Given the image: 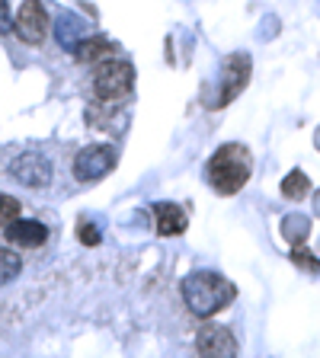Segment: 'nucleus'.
Returning <instances> with one entry per match:
<instances>
[{"label": "nucleus", "instance_id": "f257e3e1", "mask_svg": "<svg viewBox=\"0 0 320 358\" xmlns=\"http://www.w3.org/2000/svg\"><path fill=\"white\" fill-rule=\"evenodd\" d=\"M250 150L244 144H224L211 154L209 166H205V176H209L211 189L221 195H234L246 186V179H250Z\"/></svg>", "mask_w": 320, "mask_h": 358}, {"label": "nucleus", "instance_id": "f03ea898", "mask_svg": "<svg viewBox=\"0 0 320 358\" xmlns=\"http://www.w3.org/2000/svg\"><path fill=\"white\" fill-rule=\"evenodd\" d=\"M237 288L218 272H195L183 282V298L195 317H211L234 301Z\"/></svg>", "mask_w": 320, "mask_h": 358}, {"label": "nucleus", "instance_id": "7ed1b4c3", "mask_svg": "<svg viewBox=\"0 0 320 358\" xmlns=\"http://www.w3.org/2000/svg\"><path fill=\"white\" fill-rule=\"evenodd\" d=\"M134 87V67L128 61H116V58H106L103 64L97 67L93 74V93L103 106H116L132 93Z\"/></svg>", "mask_w": 320, "mask_h": 358}, {"label": "nucleus", "instance_id": "20e7f679", "mask_svg": "<svg viewBox=\"0 0 320 358\" xmlns=\"http://www.w3.org/2000/svg\"><path fill=\"white\" fill-rule=\"evenodd\" d=\"M221 90H218V96L209 99V106L215 109V106H228L231 99H237L240 93L246 90V83H250V55H231V58L224 61V74H221Z\"/></svg>", "mask_w": 320, "mask_h": 358}, {"label": "nucleus", "instance_id": "39448f33", "mask_svg": "<svg viewBox=\"0 0 320 358\" xmlns=\"http://www.w3.org/2000/svg\"><path fill=\"white\" fill-rule=\"evenodd\" d=\"M116 160H119V157H116V148H109V144L83 148L74 160V176L81 179V182H97V179H103L106 173L116 166Z\"/></svg>", "mask_w": 320, "mask_h": 358}, {"label": "nucleus", "instance_id": "423d86ee", "mask_svg": "<svg viewBox=\"0 0 320 358\" xmlns=\"http://www.w3.org/2000/svg\"><path fill=\"white\" fill-rule=\"evenodd\" d=\"M10 176L16 182H22L26 189H45L52 182V164L42 154H36V150H26V154H20L10 164Z\"/></svg>", "mask_w": 320, "mask_h": 358}, {"label": "nucleus", "instance_id": "0eeeda50", "mask_svg": "<svg viewBox=\"0 0 320 358\" xmlns=\"http://www.w3.org/2000/svg\"><path fill=\"white\" fill-rule=\"evenodd\" d=\"M13 29L26 45L42 42L45 32H48V13H45L42 0H22L20 13H16V20H13Z\"/></svg>", "mask_w": 320, "mask_h": 358}, {"label": "nucleus", "instance_id": "6e6552de", "mask_svg": "<svg viewBox=\"0 0 320 358\" xmlns=\"http://www.w3.org/2000/svg\"><path fill=\"white\" fill-rule=\"evenodd\" d=\"M195 349L199 355H237V339L228 327H202L195 336Z\"/></svg>", "mask_w": 320, "mask_h": 358}, {"label": "nucleus", "instance_id": "1a4fd4ad", "mask_svg": "<svg viewBox=\"0 0 320 358\" xmlns=\"http://www.w3.org/2000/svg\"><path fill=\"white\" fill-rule=\"evenodd\" d=\"M4 234H7V240L13 246H22V250H39V246L48 240V227L39 221H10L7 227H4Z\"/></svg>", "mask_w": 320, "mask_h": 358}, {"label": "nucleus", "instance_id": "9d476101", "mask_svg": "<svg viewBox=\"0 0 320 358\" xmlns=\"http://www.w3.org/2000/svg\"><path fill=\"white\" fill-rule=\"evenodd\" d=\"M154 215H157V234L160 237H176V234L186 231V211L173 205V201H160L154 205Z\"/></svg>", "mask_w": 320, "mask_h": 358}, {"label": "nucleus", "instance_id": "9b49d317", "mask_svg": "<svg viewBox=\"0 0 320 358\" xmlns=\"http://www.w3.org/2000/svg\"><path fill=\"white\" fill-rule=\"evenodd\" d=\"M55 36H58L61 48L74 52L77 42H83V38H87V22L77 20L74 13H61V20L55 22Z\"/></svg>", "mask_w": 320, "mask_h": 358}, {"label": "nucleus", "instance_id": "f8f14e48", "mask_svg": "<svg viewBox=\"0 0 320 358\" xmlns=\"http://www.w3.org/2000/svg\"><path fill=\"white\" fill-rule=\"evenodd\" d=\"M106 55H112L109 38H83V42H77V48H74L77 61H97V58H106Z\"/></svg>", "mask_w": 320, "mask_h": 358}, {"label": "nucleus", "instance_id": "ddd939ff", "mask_svg": "<svg viewBox=\"0 0 320 358\" xmlns=\"http://www.w3.org/2000/svg\"><path fill=\"white\" fill-rule=\"evenodd\" d=\"M282 234H285V240H288L291 246H298V243H305L307 234H311V221H307L305 215H285Z\"/></svg>", "mask_w": 320, "mask_h": 358}, {"label": "nucleus", "instance_id": "4468645a", "mask_svg": "<svg viewBox=\"0 0 320 358\" xmlns=\"http://www.w3.org/2000/svg\"><path fill=\"white\" fill-rule=\"evenodd\" d=\"M307 189H311V182H307V176L301 170H291L288 176L282 179V195H285V199L298 201L301 195H307Z\"/></svg>", "mask_w": 320, "mask_h": 358}, {"label": "nucleus", "instance_id": "2eb2a0df", "mask_svg": "<svg viewBox=\"0 0 320 358\" xmlns=\"http://www.w3.org/2000/svg\"><path fill=\"white\" fill-rule=\"evenodd\" d=\"M20 268H22L20 253H13V250H4V246H0V285L13 282V278L20 275Z\"/></svg>", "mask_w": 320, "mask_h": 358}, {"label": "nucleus", "instance_id": "dca6fc26", "mask_svg": "<svg viewBox=\"0 0 320 358\" xmlns=\"http://www.w3.org/2000/svg\"><path fill=\"white\" fill-rule=\"evenodd\" d=\"M16 217H20V201L10 199V195H0V227H7Z\"/></svg>", "mask_w": 320, "mask_h": 358}, {"label": "nucleus", "instance_id": "f3484780", "mask_svg": "<svg viewBox=\"0 0 320 358\" xmlns=\"http://www.w3.org/2000/svg\"><path fill=\"white\" fill-rule=\"evenodd\" d=\"M77 237H81V243H87V246H97L99 243V231H93V224H87V221H81Z\"/></svg>", "mask_w": 320, "mask_h": 358}, {"label": "nucleus", "instance_id": "a211bd4d", "mask_svg": "<svg viewBox=\"0 0 320 358\" xmlns=\"http://www.w3.org/2000/svg\"><path fill=\"white\" fill-rule=\"evenodd\" d=\"M10 29H13V22H10V7H7V0H0V36H7Z\"/></svg>", "mask_w": 320, "mask_h": 358}, {"label": "nucleus", "instance_id": "6ab92c4d", "mask_svg": "<svg viewBox=\"0 0 320 358\" xmlns=\"http://www.w3.org/2000/svg\"><path fill=\"white\" fill-rule=\"evenodd\" d=\"M314 211H317V215H320V192L314 195Z\"/></svg>", "mask_w": 320, "mask_h": 358}, {"label": "nucleus", "instance_id": "aec40b11", "mask_svg": "<svg viewBox=\"0 0 320 358\" xmlns=\"http://www.w3.org/2000/svg\"><path fill=\"white\" fill-rule=\"evenodd\" d=\"M317 144H320V131H317Z\"/></svg>", "mask_w": 320, "mask_h": 358}]
</instances>
